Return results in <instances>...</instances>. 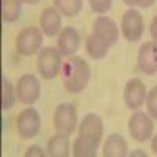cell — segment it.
<instances>
[{
	"label": "cell",
	"mask_w": 157,
	"mask_h": 157,
	"mask_svg": "<svg viewBox=\"0 0 157 157\" xmlns=\"http://www.w3.org/2000/svg\"><path fill=\"white\" fill-rule=\"evenodd\" d=\"M61 57H63L61 52L55 47H44L39 50L36 58V66L44 80H52L61 72L63 68Z\"/></svg>",
	"instance_id": "3"
},
{
	"label": "cell",
	"mask_w": 157,
	"mask_h": 157,
	"mask_svg": "<svg viewBox=\"0 0 157 157\" xmlns=\"http://www.w3.org/2000/svg\"><path fill=\"white\" fill-rule=\"evenodd\" d=\"M39 29L49 38L60 35V32H61V13L54 6L44 8L41 11V16H39Z\"/></svg>",
	"instance_id": "13"
},
{
	"label": "cell",
	"mask_w": 157,
	"mask_h": 157,
	"mask_svg": "<svg viewBox=\"0 0 157 157\" xmlns=\"http://www.w3.org/2000/svg\"><path fill=\"white\" fill-rule=\"evenodd\" d=\"M151 149H152L154 155H157V134L151 137Z\"/></svg>",
	"instance_id": "26"
},
{
	"label": "cell",
	"mask_w": 157,
	"mask_h": 157,
	"mask_svg": "<svg viewBox=\"0 0 157 157\" xmlns=\"http://www.w3.org/2000/svg\"><path fill=\"white\" fill-rule=\"evenodd\" d=\"M54 127L57 132L71 135L74 130L78 127V116H77V109L71 102H63L57 105L54 112Z\"/></svg>",
	"instance_id": "5"
},
{
	"label": "cell",
	"mask_w": 157,
	"mask_h": 157,
	"mask_svg": "<svg viewBox=\"0 0 157 157\" xmlns=\"http://www.w3.org/2000/svg\"><path fill=\"white\" fill-rule=\"evenodd\" d=\"M104 138V123L94 113H86L78 124V137L72 145L75 157H94Z\"/></svg>",
	"instance_id": "1"
},
{
	"label": "cell",
	"mask_w": 157,
	"mask_h": 157,
	"mask_svg": "<svg viewBox=\"0 0 157 157\" xmlns=\"http://www.w3.org/2000/svg\"><path fill=\"white\" fill-rule=\"evenodd\" d=\"M148 91L146 86L140 78H130L124 86V104L130 110H138L143 104L146 102Z\"/></svg>",
	"instance_id": "10"
},
{
	"label": "cell",
	"mask_w": 157,
	"mask_h": 157,
	"mask_svg": "<svg viewBox=\"0 0 157 157\" xmlns=\"http://www.w3.org/2000/svg\"><path fill=\"white\" fill-rule=\"evenodd\" d=\"M41 129V116L39 112L33 107H29L19 113L17 116V134L24 140L35 138Z\"/></svg>",
	"instance_id": "9"
},
{
	"label": "cell",
	"mask_w": 157,
	"mask_h": 157,
	"mask_svg": "<svg viewBox=\"0 0 157 157\" xmlns=\"http://www.w3.org/2000/svg\"><path fill=\"white\" fill-rule=\"evenodd\" d=\"M47 155L50 157H66L71 152V145H69V135L57 132L54 137H50L47 141Z\"/></svg>",
	"instance_id": "16"
},
{
	"label": "cell",
	"mask_w": 157,
	"mask_h": 157,
	"mask_svg": "<svg viewBox=\"0 0 157 157\" xmlns=\"http://www.w3.org/2000/svg\"><path fill=\"white\" fill-rule=\"evenodd\" d=\"M17 94H16V90L13 88L11 82L8 80L6 77L2 78V110L6 112L10 110L13 105H14V101H16Z\"/></svg>",
	"instance_id": "20"
},
{
	"label": "cell",
	"mask_w": 157,
	"mask_h": 157,
	"mask_svg": "<svg viewBox=\"0 0 157 157\" xmlns=\"http://www.w3.org/2000/svg\"><path fill=\"white\" fill-rule=\"evenodd\" d=\"M129 155H132V157H134V155H143V157H146V152H143L141 149H135V151L130 152Z\"/></svg>",
	"instance_id": "28"
},
{
	"label": "cell",
	"mask_w": 157,
	"mask_h": 157,
	"mask_svg": "<svg viewBox=\"0 0 157 157\" xmlns=\"http://www.w3.org/2000/svg\"><path fill=\"white\" fill-rule=\"evenodd\" d=\"M61 78H63V85L66 88V91H69L72 94L82 93L88 86V82L91 78L90 64L83 58L72 55L68 58L66 63H63Z\"/></svg>",
	"instance_id": "2"
},
{
	"label": "cell",
	"mask_w": 157,
	"mask_h": 157,
	"mask_svg": "<svg viewBox=\"0 0 157 157\" xmlns=\"http://www.w3.org/2000/svg\"><path fill=\"white\" fill-rule=\"evenodd\" d=\"M154 3H155V0H140L138 6H140V8H151Z\"/></svg>",
	"instance_id": "25"
},
{
	"label": "cell",
	"mask_w": 157,
	"mask_h": 157,
	"mask_svg": "<svg viewBox=\"0 0 157 157\" xmlns=\"http://www.w3.org/2000/svg\"><path fill=\"white\" fill-rule=\"evenodd\" d=\"M123 2H124L127 6H138V2H140V0H123Z\"/></svg>",
	"instance_id": "27"
},
{
	"label": "cell",
	"mask_w": 157,
	"mask_h": 157,
	"mask_svg": "<svg viewBox=\"0 0 157 157\" xmlns=\"http://www.w3.org/2000/svg\"><path fill=\"white\" fill-rule=\"evenodd\" d=\"M80 47V35L74 27H64L58 35V50L63 57H72Z\"/></svg>",
	"instance_id": "14"
},
{
	"label": "cell",
	"mask_w": 157,
	"mask_h": 157,
	"mask_svg": "<svg viewBox=\"0 0 157 157\" xmlns=\"http://www.w3.org/2000/svg\"><path fill=\"white\" fill-rule=\"evenodd\" d=\"M16 94L19 102L25 105H33V104L41 96V83L39 78L33 74H24L19 77L16 83Z\"/></svg>",
	"instance_id": "7"
},
{
	"label": "cell",
	"mask_w": 157,
	"mask_h": 157,
	"mask_svg": "<svg viewBox=\"0 0 157 157\" xmlns=\"http://www.w3.org/2000/svg\"><path fill=\"white\" fill-rule=\"evenodd\" d=\"M93 33L98 38H101L104 43H107L110 47L115 46L118 43V38H120V29H118L116 22L102 14L93 24Z\"/></svg>",
	"instance_id": "12"
},
{
	"label": "cell",
	"mask_w": 157,
	"mask_h": 157,
	"mask_svg": "<svg viewBox=\"0 0 157 157\" xmlns=\"http://www.w3.org/2000/svg\"><path fill=\"white\" fill-rule=\"evenodd\" d=\"M149 32H151V36H152V39H154V43H157V16H154V19H152V22H151Z\"/></svg>",
	"instance_id": "24"
},
{
	"label": "cell",
	"mask_w": 157,
	"mask_h": 157,
	"mask_svg": "<svg viewBox=\"0 0 157 157\" xmlns=\"http://www.w3.org/2000/svg\"><path fill=\"white\" fill-rule=\"evenodd\" d=\"M154 132V120L145 112L137 110L129 118V134L135 141L145 143L151 140Z\"/></svg>",
	"instance_id": "6"
},
{
	"label": "cell",
	"mask_w": 157,
	"mask_h": 157,
	"mask_svg": "<svg viewBox=\"0 0 157 157\" xmlns=\"http://www.w3.org/2000/svg\"><path fill=\"white\" fill-rule=\"evenodd\" d=\"M54 8H57L63 16L74 17L83 8V0H52Z\"/></svg>",
	"instance_id": "19"
},
{
	"label": "cell",
	"mask_w": 157,
	"mask_h": 157,
	"mask_svg": "<svg viewBox=\"0 0 157 157\" xmlns=\"http://www.w3.org/2000/svg\"><path fill=\"white\" fill-rule=\"evenodd\" d=\"M24 3H27V5H38L41 0H22Z\"/></svg>",
	"instance_id": "29"
},
{
	"label": "cell",
	"mask_w": 157,
	"mask_h": 157,
	"mask_svg": "<svg viewBox=\"0 0 157 157\" xmlns=\"http://www.w3.org/2000/svg\"><path fill=\"white\" fill-rule=\"evenodd\" d=\"M90 2V6L94 13L98 14H104V13H107L110 8H112V3L113 0H88Z\"/></svg>",
	"instance_id": "22"
},
{
	"label": "cell",
	"mask_w": 157,
	"mask_h": 157,
	"mask_svg": "<svg viewBox=\"0 0 157 157\" xmlns=\"http://www.w3.org/2000/svg\"><path fill=\"white\" fill-rule=\"evenodd\" d=\"M137 63H138V69L143 74L154 75L157 72V43L148 41L141 44L138 49Z\"/></svg>",
	"instance_id": "11"
},
{
	"label": "cell",
	"mask_w": 157,
	"mask_h": 157,
	"mask_svg": "<svg viewBox=\"0 0 157 157\" xmlns=\"http://www.w3.org/2000/svg\"><path fill=\"white\" fill-rule=\"evenodd\" d=\"M43 30L38 27H25L16 36V50L19 55L32 57L43 49Z\"/></svg>",
	"instance_id": "4"
},
{
	"label": "cell",
	"mask_w": 157,
	"mask_h": 157,
	"mask_svg": "<svg viewBox=\"0 0 157 157\" xmlns=\"http://www.w3.org/2000/svg\"><path fill=\"white\" fill-rule=\"evenodd\" d=\"M85 49H86V54L93 60H102V58L107 57L109 50H110V46L107 43H104L101 38H98L94 33H91L86 38Z\"/></svg>",
	"instance_id": "17"
},
{
	"label": "cell",
	"mask_w": 157,
	"mask_h": 157,
	"mask_svg": "<svg viewBox=\"0 0 157 157\" xmlns=\"http://www.w3.org/2000/svg\"><path fill=\"white\" fill-rule=\"evenodd\" d=\"M102 155L104 157H126L129 155V146L127 141L120 134H110L102 146Z\"/></svg>",
	"instance_id": "15"
},
{
	"label": "cell",
	"mask_w": 157,
	"mask_h": 157,
	"mask_svg": "<svg viewBox=\"0 0 157 157\" xmlns=\"http://www.w3.org/2000/svg\"><path fill=\"white\" fill-rule=\"evenodd\" d=\"M24 155H25V157H33V155L44 157V155H47V151H44L41 146H38V145H33V146H30L27 151H25Z\"/></svg>",
	"instance_id": "23"
},
{
	"label": "cell",
	"mask_w": 157,
	"mask_h": 157,
	"mask_svg": "<svg viewBox=\"0 0 157 157\" xmlns=\"http://www.w3.org/2000/svg\"><path fill=\"white\" fill-rule=\"evenodd\" d=\"M143 32H145L143 16L134 8L127 10L121 19V33H123L124 39L129 43H137L143 36Z\"/></svg>",
	"instance_id": "8"
},
{
	"label": "cell",
	"mask_w": 157,
	"mask_h": 157,
	"mask_svg": "<svg viewBox=\"0 0 157 157\" xmlns=\"http://www.w3.org/2000/svg\"><path fill=\"white\" fill-rule=\"evenodd\" d=\"M146 110L152 120H157V85L149 90L146 96Z\"/></svg>",
	"instance_id": "21"
},
{
	"label": "cell",
	"mask_w": 157,
	"mask_h": 157,
	"mask_svg": "<svg viewBox=\"0 0 157 157\" xmlns=\"http://www.w3.org/2000/svg\"><path fill=\"white\" fill-rule=\"evenodd\" d=\"M22 13V0H2V17L3 22H16Z\"/></svg>",
	"instance_id": "18"
}]
</instances>
